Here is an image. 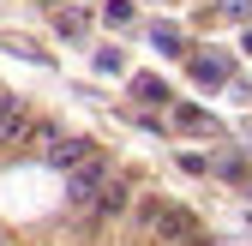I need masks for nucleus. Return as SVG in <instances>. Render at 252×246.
Returning <instances> with one entry per match:
<instances>
[{"label": "nucleus", "instance_id": "nucleus-13", "mask_svg": "<svg viewBox=\"0 0 252 246\" xmlns=\"http://www.w3.org/2000/svg\"><path fill=\"white\" fill-rule=\"evenodd\" d=\"M246 48H252V30H246Z\"/></svg>", "mask_w": 252, "mask_h": 246}, {"label": "nucleus", "instance_id": "nucleus-9", "mask_svg": "<svg viewBox=\"0 0 252 246\" xmlns=\"http://www.w3.org/2000/svg\"><path fill=\"white\" fill-rule=\"evenodd\" d=\"M132 96H144V102H168V84H162V78H138Z\"/></svg>", "mask_w": 252, "mask_h": 246}, {"label": "nucleus", "instance_id": "nucleus-8", "mask_svg": "<svg viewBox=\"0 0 252 246\" xmlns=\"http://www.w3.org/2000/svg\"><path fill=\"white\" fill-rule=\"evenodd\" d=\"M150 42L162 48V54H186V48H180V30H174V24H150Z\"/></svg>", "mask_w": 252, "mask_h": 246}, {"label": "nucleus", "instance_id": "nucleus-3", "mask_svg": "<svg viewBox=\"0 0 252 246\" xmlns=\"http://www.w3.org/2000/svg\"><path fill=\"white\" fill-rule=\"evenodd\" d=\"M102 180H108V174H102V162H96V156H90V162H78V168H72V204H96Z\"/></svg>", "mask_w": 252, "mask_h": 246}, {"label": "nucleus", "instance_id": "nucleus-2", "mask_svg": "<svg viewBox=\"0 0 252 246\" xmlns=\"http://www.w3.org/2000/svg\"><path fill=\"white\" fill-rule=\"evenodd\" d=\"M30 138H36V120H30L18 102L0 96V150H6V144H30Z\"/></svg>", "mask_w": 252, "mask_h": 246}, {"label": "nucleus", "instance_id": "nucleus-11", "mask_svg": "<svg viewBox=\"0 0 252 246\" xmlns=\"http://www.w3.org/2000/svg\"><path fill=\"white\" fill-rule=\"evenodd\" d=\"M54 30H60V36H78V30H84V12H54Z\"/></svg>", "mask_w": 252, "mask_h": 246}, {"label": "nucleus", "instance_id": "nucleus-4", "mask_svg": "<svg viewBox=\"0 0 252 246\" xmlns=\"http://www.w3.org/2000/svg\"><path fill=\"white\" fill-rule=\"evenodd\" d=\"M90 156H96L90 138H54V144H48V162H54V168H78V162H90Z\"/></svg>", "mask_w": 252, "mask_h": 246}, {"label": "nucleus", "instance_id": "nucleus-7", "mask_svg": "<svg viewBox=\"0 0 252 246\" xmlns=\"http://www.w3.org/2000/svg\"><path fill=\"white\" fill-rule=\"evenodd\" d=\"M192 78H198V84H228V60H222V54H198V60H192Z\"/></svg>", "mask_w": 252, "mask_h": 246}, {"label": "nucleus", "instance_id": "nucleus-10", "mask_svg": "<svg viewBox=\"0 0 252 246\" xmlns=\"http://www.w3.org/2000/svg\"><path fill=\"white\" fill-rule=\"evenodd\" d=\"M102 18H108V24H132V0H108Z\"/></svg>", "mask_w": 252, "mask_h": 246}, {"label": "nucleus", "instance_id": "nucleus-12", "mask_svg": "<svg viewBox=\"0 0 252 246\" xmlns=\"http://www.w3.org/2000/svg\"><path fill=\"white\" fill-rule=\"evenodd\" d=\"M222 12H228V18H246V12H252V0H222Z\"/></svg>", "mask_w": 252, "mask_h": 246}, {"label": "nucleus", "instance_id": "nucleus-5", "mask_svg": "<svg viewBox=\"0 0 252 246\" xmlns=\"http://www.w3.org/2000/svg\"><path fill=\"white\" fill-rule=\"evenodd\" d=\"M174 126L186 132V138H216V132H222V120H216V114H204V108H174Z\"/></svg>", "mask_w": 252, "mask_h": 246}, {"label": "nucleus", "instance_id": "nucleus-1", "mask_svg": "<svg viewBox=\"0 0 252 246\" xmlns=\"http://www.w3.org/2000/svg\"><path fill=\"white\" fill-rule=\"evenodd\" d=\"M138 228H144L150 240H168V246H192V240H198L192 210L162 204V198H144V204H138Z\"/></svg>", "mask_w": 252, "mask_h": 246}, {"label": "nucleus", "instance_id": "nucleus-6", "mask_svg": "<svg viewBox=\"0 0 252 246\" xmlns=\"http://www.w3.org/2000/svg\"><path fill=\"white\" fill-rule=\"evenodd\" d=\"M126 204H132V186H126V180H102V192H96V210H102V216H120Z\"/></svg>", "mask_w": 252, "mask_h": 246}]
</instances>
